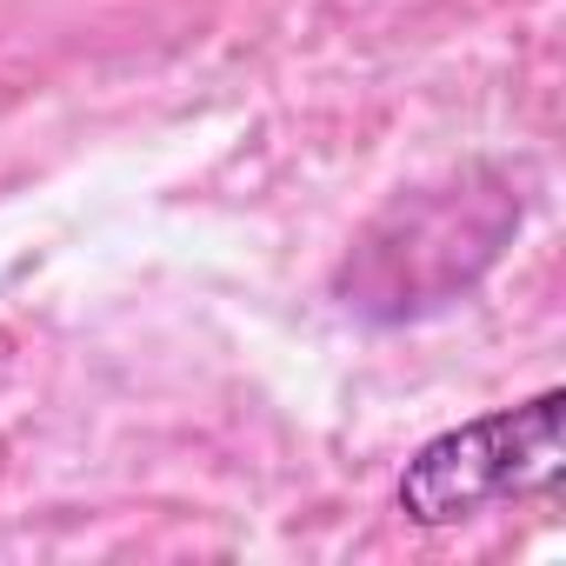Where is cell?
<instances>
[{
    "label": "cell",
    "mask_w": 566,
    "mask_h": 566,
    "mask_svg": "<svg viewBox=\"0 0 566 566\" xmlns=\"http://www.w3.org/2000/svg\"><path fill=\"white\" fill-rule=\"evenodd\" d=\"M559 467H566V394L546 387L526 407H500L427 440L400 473V513L413 526H460L493 506L546 493Z\"/></svg>",
    "instance_id": "cell-1"
}]
</instances>
